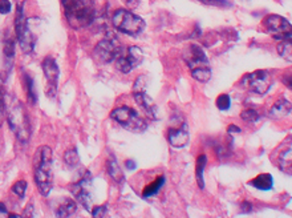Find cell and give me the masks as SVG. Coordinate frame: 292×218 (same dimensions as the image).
<instances>
[{"mask_svg":"<svg viewBox=\"0 0 292 218\" xmlns=\"http://www.w3.org/2000/svg\"><path fill=\"white\" fill-rule=\"evenodd\" d=\"M283 81H284L285 85H287V87H288L289 89H291V72L285 75L284 79H283Z\"/></svg>","mask_w":292,"mask_h":218,"instance_id":"obj_37","label":"cell"},{"mask_svg":"<svg viewBox=\"0 0 292 218\" xmlns=\"http://www.w3.org/2000/svg\"><path fill=\"white\" fill-rule=\"evenodd\" d=\"M3 53L6 56V59H7L8 63H12L11 60L14 59L15 56V42L12 39H6V42H4V47H3Z\"/></svg>","mask_w":292,"mask_h":218,"instance_id":"obj_26","label":"cell"},{"mask_svg":"<svg viewBox=\"0 0 292 218\" xmlns=\"http://www.w3.org/2000/svg\"><path fill=\"white\" fill-rule=\"evenodd\" d=\"M168 141L173 148H183L189 142V128L185 117L174 116L168 129Z\"/></svg>","mask_w":292,"mask_h":218,"instance_id":"obj_11","label":"cell"},{"mask_svg":"<svg viewBox=\"0 0 292 218\" xmlns=\"http://www.w3.org/2000/svg\"><path fill=\"white\" fill-rule=\"evenodd\" d=\"M251 209H252V206H251V204L250 202H246V201H244L243 204H242V210L244 211V213H246V211H251Z\"/></svg>","mask_w":292,"mask_h":218,"instance_id":"obj_38","label":"cell"},{"mask_svg":"<svg viewBox=\"0 0 292 218\" xmlns=\"http://www.w3.org/2000/svg\"><path fill=\"white\" fill-rule=\"evenodd\" d=\"M134 100L140 105L144 113L150 117L151 120H158V109H157V105L154 104V101L151 100L149 95L145 92V90H137V92H133Z\"/></svg>","mask_w":292,"mask_h":218,"instance_id":"obj_15","label":"cell"},{"mask_svg":"<svg viewBox=\"0 0 292 218\" xmlns=\"http://www.w3.org/2000/svg\"><path fill=\"white\" fill-rule=\"evenodd\" d=\"M23 88L27 92V99L32 105L38 104V94L35 89V81L28 72L23 73Z\"/></svg>","mask_w":292,"mask_h":218,"instance_id":"obj_19","label":"cell"},{"mask_svg":"<svg viewBox=\"0 0 292 218\" xmlns=\"http://www.w3.org/2000/svg\"><path fill=\"white\" fill-rule=\"evenodd\" d=\"M164 183H165V177L164 176L157 177V178H155V180L150 183V185H148V186L145 188L144 192H142V197L149 198V197L155 196V194L161 191L162 186H164Z\"/></svg>","mask_w":292,"mask_h":218,"instance_id":"obj_23","label":"cell"},{"mask_svg":"<svg viewBox=\"0 0 292 218\" xmlns=\"http://www.w3.org/2000/svg\"><path fill=\"white\" fill-rule=\"evenodd\" d=\"M227 133L229 135H233V133H241V128H238L237 125H234V124H231V125H229V129H227Z\"/></svg>","mask_w":292,"mask_h":218,"instance_id":"obj_35","label":"cell"},{"mask_svg":"<svg viewBox=\"0 0 292 218\" xmlns=\"http://www.w3.org/2000/svg\"><path fill=\"white\" fill-rule=\"evenodd\" d=\"M248 185L254 186L258 191H271L272 186H274V178L270 173H262L252 178L248 182Z\"/></svg>","mask_w":292,"mask_h":218,"instance_id":"obj_18","label":"cell"},{"mask_svg":"<svg viewBox=\"0 0 292 218\" xmlns=\"http://www.w3.org/2000/svg\"><path fill=\"white\" fill-rule=\"evenodd\" d=\"M0 213H7V208L3 202H0Z\"/></svg>","mask_w":292,"mask_h":218,"instance_id":"obj_39","label":"cell"},{"mask_svg":"<svg viewBox=\"0 0 292 218\" xmlns=\"http://www.w3.org/2000/svg\"><path fill=\"white\" fill-rule=\"evenodd\" d=\"M186 64L189 66L191 76L200 83H207L211 77L209 59L202 47L198 44H190L183 53Z\"/></svg>","mask_w":292,"mask_h":218,"instance_id":"obj_3","label":"cell"},{"mask_svg":"<svg viewBox=\"0 0 292 218\" xmlns=\"http://www.w3.org/2000/svg\"><path fill=\"white\" fill-rule=\"evenodd\" d=\"M90 213H92L93 217H105L108 214V209L105 205H101V206H94V208L90 209Z\"/></svg>","mask_w":292,"mask_h":218,"instance_id":"obj_31","label":"cell"},{"mask_svg":"<svg viewBox=\"0 0 292 218\" xmlns=\"http://www.w3.org/2000/svg\"><path fill=\"white\" fill-rule=\"evenodd\" d=\"M52 150L49 146H39L34 156L35 182L42 196L47 197L53 186V170H52Z\"/></svg>","mask_w":292,"mask_h":218,"instance_id":"obj_1","label":"cell"},{"mask_svg":"<svg viewBox=\"0 0 292 218\" xmlns=\"http://www.w3.org/2000/svg\"><path fill=\"white\" fill-rule=\"evenodd\" d=\"M10 217H11V218H19V217H20V215H19V214H10Z\"/></svg>","mask_w":292,"mask_h":218,"instance_id":"obj_40","label":"cell"},{"mask_svg":"<svg viewBox=\"0 0 292 218\" xmlns=\"http://www.w3.org/2000/svg\"><path fill=\"white\" fill-rule=\"evenodd\" d=\"M71 192H72L76 200L79 201L86 210L90 211L93 202V185L92 176H90L89 172H85L77 182L71 185Z\"/></svg>","mask_w":292,"mask_h":218,"instance_id":"obj_12","label":"cell"},{"mask_svg":"<svg viewBox=\"0 0 292 218\" xmlns=\"http://www.w3.org/2000/svg\"><path fill=\"white\" fill-rule=\"evenodd\" d=\"M68 24L75 29L88 27L96 16V0H61Z\"/></svg>","mask_w":292,"mask_h":218,"instance_id":"obj_2","label":"cell"},{"mask_svg":"<svg viewBox=\"0 0 292 218\" xmlns=\"http://www.w3.org/2000/svg\"><path fill=\"white\" fill-rule=\"evenodd\" d=\"M122 2H124L126 7H129L132 10V8H137L138 6H140L141 0H122Z\"/></svg>","mask_w":292,"mask_h":218,"instance_id":"obj_34","label":"cell"},{"mask_svg":"<svg viewBox=\"0 0 292 218\" xmlns=\"http://www.w3.org/2000/svg\"><path fill=\"white\" fill-rule=\"evenodd\" d=\"M271 73L266 70H258L243 76L241 85L255 95H265L271 87Z\"/></svg>","mask_w":292,"mask_h":218,"instance_id":"obj_9","label":"cell"},{"mask_svg":"<svg viewBox=\"0 0 292 218\" xmlns=\"http://www.w3.org/2000/svg\"><path fill=\"white\" fill-rule=\"evenodd\" d=\"M292 150H291V145L289 148H285L278 157V166L279 169L283 170L285 174H289L291 176V168H292V159H291Z\"/></svg>","mask_w":292,"mask_h":218,"instance_id":"obj_20","label":"cell"},{"mask_svg":"<svg viewBox=\"0 0 292 218\" xmlns=\"http://www.w3.org/2000/svg\"><path fill=\"white\" fill-rule=\"evenodd\" d=\"M76 213H77V204L72 198H62L61 202L57 205V208L55 210L56 217L60 218L72 217Z\"/></svg>","mask_w":292,"mask_h":218,"instance_id":"obj_17","label":"cell"},{"mask_svg":"<svg viewBox=\"0 0 292 218\" xmlns=\"http://www.w3.org/2000/svg\"><path fill=\"white\" fill-rule=\"evenodd\" d=\"M241 117L243 121L250 122V124H254V122L259 121L261 116H259L258 112L254 111V109H246V111H243L241 113Z\"/></svg>","mask_w":292,"mask_h":218,"instance_id":"obj_28","label":"cell"},{"mask_svg":"<svg viewBox=\"0 0 292 218\" xmlns=\"http://www.w3.org/2000/svg\"><path fill=\"white\" fill-rule=\"evenodd\" d=\"M112 23H113L117 31L129 36L140 35L146 27V23L141 16L133 14L132 11L126 10V8H120V10L114 11L113 16H112Z\"/></svg>","mask_w":292,"mask_h":218,"instance_id":"obj_4","label":"cell"},{"mask_svg":"<svg viewBox=\"0 0 292 218\" xmlns=\"http://www.w3.org/2000/svg\"><path fill=\"white\" fill-rule=\"evenodd\" d=\"M278 53L282 56L285 61H292V44L291 40L288 42H279Z\"/></svg>","mask_w":292,"mask_h":218,"instance_id":"obj_24","label":"cell"},{"mask_svg":"<svg viewBox=\"0 0 292 218\" xmlns=\"http://www.w3.org/2000/svg\"><path fill=\"white\" fill-rule=\"evenodd\" d=\"M27 186H28L27 181L19 180L17 182L14 183V186H12V192L16 194L17 197L23 198L25 196V192H27Z\"/></svg>","mask_w":292,"mask_h":218,"instance_id":"obj_30","label":"cell"},{"mask_svg":"<svg viewBox=\"0 0 292 218\" xmlns=\"http://www.w3.org/2000/svg\"><path fill=\"white\" fill-rule=\"evenodd\" d=\"M4 112H6V99H4V89L0 85V124L3 121Z\"/></svg>","mask_w":292,"mask_h":218,"instance_id":"obj_32","label":"cell"},{"mask_svg":"<svg viewBox=\"0 0 292 218\" xmlns=\"http://www.w3.org/2000/svg\"><path fill=\"white\" fill-rule=\"evenodd\" d=\"M215 104L219 111H229L231 107V97L227 94H222L217 97Z\"/></svg>","mask_w":292,"mask_h":218,"instance_id":"obj_27","label":"cell"},{"mask_svg":"<svg viewBox=\"0 0 292 218\" xmlns=\"http://www.w3.org/2000/svg\"><path fill=\"white\" fill-rule=\"evenodd\" d=\"M124 51V47L118 43L116 38L103 39L93 49V57L100 64L113 63Z\"/></svg>","mask_w":292,"mask_h":218,"instance_id":"obj_8","label":"cell"},{"mask_svg":"<svg viewBox=\"0 0 292 218\" xmlns=\"http://www.w3.org/2000/svg\"><path fill=\"white\" fill-rule=\"evenodd\" d=\"M110 117L113 118L117 124H120L122 128L133 132V133H142L148 128L144 118L134 111L133 108L126 107V105L113 109L110 113Z\"/></svg>","mask_w":292,"mask_h":218,"instance_id":"obj_6","label":"cell"},{"mask_svg":"<svg viewBox=\"0 0 292 218\" xmlns=\"http://www.w3.org/2000/svg\"><path fill=\"white\" fill-rule=\"evenodd\" d=\"M15 32H16L17 42L20 44L23 52L31 53L35 47V39L31 29L28 27V21L25 19L23 4H19L16 8V19H15Z\"/></svg>","mask_w":292,"mask_h":218,"instance_id":"obj_7","label":"cell"},{"mask_svg":"<svg viewBox=\"0 0 292 218\" xmlns=\"http://www.w3.org/2000/svg\"><path fill=\"white\" fill-rule=\"evenodd\" d=\"M263 27L267 29L276 42H288L291 40V23L279 15H268L263 19Z\"/></svg>","mask_w":292,"mask_h":218,"instance_id":"obj_10","label":"cell"},{"mask_svg":"<svg viewBox=\"0 0 292 218\" xmlns=\"http://www.w3.org/2000/svg\"><path fill=\"white\" fill-rule=\"evenodd\" d=\"M207 165V156L206 154H201L197 159L196 164V177L197 182H198V186L201 189H205V178H203V172H205V168Z\"/></svg>","mask_w":292,"mask_h":218,"instance_id":"obj_22","label":"cell"},{"mask_svg":"<svg viewBox=\"0 0 292 218\" xmlns=\"http://www.w3.org/2000/svg\"><path fill=\"white\" fill-rule=\"evenodd\" d=\"M43 72H44V76L48 81V87H47V95H48L51 99L56 96V92H57V83H58V75H60V70H58L57 63L55 61V59L52 57H45L42 63Z\"/></svg>","mask_w":292,"mask_h":218,"instance_id":"obj_14","label":"cell"},{"mask_svg":"<svg viewBox=\"0 0 292 218\" xmlns=\"http://www.w3.org/2000/svg\"><path fill=\"white\" fill-rule=\"evenodd\" d=\"M291 103L285 99H280L271 107V109L268 112V117L274 118V120L287 117L288 114H291Z\"/></svg>","mask_w":292,"mask_h":218,"instance_id":"obj_16","label":"cell"},{"mask_svg":"<svg viewBox=\"0 0 292 218\" xmlns=\"http://www.w3.org/2000/svg\"><path fill=\"white\" fill-rule=\"evenodd\" d=\"M144 60V52L140 47L132 45L129 48L124 49L120 56L114 60L116 68L122 73H129L134 68H137Z\"/></svg>","mask_w":292,"mask_h":218,"instance_id":"obj_13","label":"cell"},{"mask_svg":"<svg viewBox=\"0 0 292 218\" xmlns=\"http://www.w3.org/2000/svg\"><path fill=\"white\" fill-rule=\"evenodd\" d=\"M12 10V4L10 0H0V14L7 15Z\"/></svg>","mask_w":292,"mask_h":218,"instance_id":"obj_33","label":"cell"},{"mask_svg":"<svg viewBox=\"0 0 292 218\" xmlns=\"http://www.w3.org/2000/svg\"><path fill=\"white\" fill-rule=\"evenodd\" d=\"M8 124L11 131L16 135L17 140L21 142H27L31 137V125L28 120L27 111L20 101H12L7 114Z\"/></svg>","mask_w":292,"mask_h":218,"instance_id":"obj_5","label":"cell"},{"mask_svg":"<svg viewBox=\"0 0 292 218\" xmlns=\"http://www.w3.org/2000/svg\"><path fill=\"white\" fill-rule=\"evenodd\" d=\"M64 161H66L67 165L71 166V168H75L76 165H79L80 157H79L77 150H76L75 148L67 150V152L64 153Z\"/></svg>","mask_w":292,"mask_h":218,"instance_id":"obj_25","label":"cell"},{"mask_svg":"<svg viewBox=\"0 0 292 218\" xmlns=\"http://www.w3.org/2000/svg\"><path fill=\"white\" fill-rule=\"evenodd\" d=\"M200 3L209 6V7H215V8H229L233 4L229 0H198Z\"/></svg>","mask_w":292,"mask_h":218,"instance_id":"obj_29","label":"cell"},{"mask_svg":"<svg viewBox=\"0 0 292 218\" xmlns=\"http://www.w3.org/2000/svg\"><path fill=\"white\" fill-rule=\"evenodd\" d=\"M125 165H126V168L129 170L136 169V163H134L133 160H126V161H125Z\"/></svg>","mask_w":292,"mask_h":218,"instance_id":"obj_36","label":"cell"},{"mask_svg":"<svg viewBox=\"0 0 292 218\" xmlns=\"http://www.w3.org/2000/svg\"><path fill=\"white\" fill-rule=\"evenodd\" d=\"M107 170H108V174H109V176L112 177L116 182L122 183L125 181L124 173H122V170H121L120 165H118V163H117L114 157H110V159L108 160Z\"/></svg>","mask_w":292,"mask_h":218,"instance_id":"obj_21","label":"cell"}]
</instances>
